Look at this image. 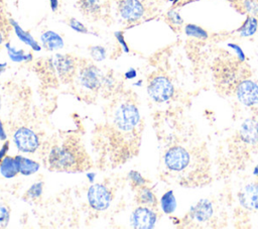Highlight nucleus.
<instances>
[{
    "label": "nucleus",
    "instance_id": "f3484780",
    "mask_svg": "<svg viewBox=\"0 0 258 229\" xmlns=\"http://www.w3.org/2000/svg\"><path fill=\"white\" fill-rule=\"evenodd\" d=\"M19 173L24 175V176H29L31 174H34L38 170L39 168V163L36 161H33L29 158L23 157L21 155L15 156Z\"/></svg>",
    "mask_w": 258,
    "mask_h": 229
},
{
    "label": "nucleus",
    "instance_id": "2f4dec72",
    "mask_svg": "<svg viewBox=\"0 0 258 229\" xmlns=\"http://www.w3.org/2000/svg\"><path fill=\"white\" fill-rule=\"evenodd\" d=\"M9 220V212L8 210L1 206L0 207V227H5Z\"/></svg>",
    "mask_w": 258,
    "mask_h": 229
},
{
    "label": "nucleus",
    "instance_id": "58836bf2",
    "mask_svg": "<svg viewBox=\"0 0 258 229\" xmlns=\"http://www.w3.org/2000/svg\"><path fill=\"white\" fill-rule=\"evenodd\" d=\"M5 67H6V64H0V74L4 71Z\"/></svg>",
    "mask_w": 258,
    "mask_h": 229
},
{
    "label": "nucleus",
    "instance_id": "f8f14e48",
    "mask_svg": "<svg viewBox=\"0 0 258 229\" xmlns=\"http://www.w3.org/2000/svg\"><path fill=\"white\" fill-rule=\"evenodd\" d=\"M240 205L250 211L258 210V183L246 185L238 194Z\"/></svg>",
    "mask_w": 258,
    "mask_h": 229
},
{
    "label": "nucleus",
    "instance_id": "2eb2a0df",
    "mask_svg": "<svg viewBox=\"0 0 258 229\" xmlns=\"http://www.w3.org/2000/svg\"><path fill=\"white\" fill-rule=\"evenodd\" d=\"M40 40L42 46L47 50H55L63 46V40L61 36L51 30L43 32L40 36Z\"/></svg>",
    "mask_w": 258,
    "mask_h": 229
},
{
    "label": "nucleus",
    "instance_id": "e433bc0d",
    "mask_svg": "<svg viewBox=\"0 0 258 229\" xmlns=\"http://www.w3.org/2000/svg\"><path fill=\"white\" fill-rule=\"evenodd\" d=\"M0 139H1V140L6 139V133H5V131H4L2 122H0Z\"/></svg>",
    "mask_w": 258,
    "mask_h": 229
},
{
    "label": "nucleus",
    "instance_id": "f704fd0d",
    "mask_svg": "<svg viewBox=\"0 0 258 229\" xmlns=\"http://www.w3.org/2000/svg\"><path fill=\"white\" fill-rule=\"evenodd\" d=\"M125 77H126L127 79H133V78H135V77H136V71H135L134 69H130L129 71H127V72L125 73Z\"/></svg>",
    "mask_w": 258,
    "mask_h": 229
},
{
    "label": "nucleus",
    "instance_id": "6e6552de",
    "mask_svg": "<svg viewBox=\"0 0 258 229\" xmlns=\"http://www.w3.org/2000/svg\"><path fill=\"white\" fill-rule=\"evenodd\" d=\"M156 218V213L152 209L147 207H138L132 213L131 223L135 228L150 229L154 227Z\"/></svg>",
    "mask_w": 258,
    "mask_h": 229
},
{
    "label": "nucleus",
    "instance_id": "423d86ee",
    "mask_svg": "<svg viewBox=\"0 0 258 229\" xmlns=\"http://www.w3.org/2000/svg\"><path fill=\"white\" fill-rule=\"evenodd\" d=\"M236 96L240 103L251 107L258 104V84L250 79H244L236 87Z\"/></svg>",
    "mask_w": 258,
    "mask_h": 229
},
{
    "label": "nucleus",
    "instance_id": "4c0bfd02",
    "mask_svg": "<svg viewBox=\"0 0 258 229\" xmlns=\"http://www.w3.org/2000/svg\"><path fill=\"white\" fill-rule=\"evenodd\" d=\"M253 175L256 176V177H258V164L254 167V169H253Z\"/></svg>",
    "mask_w": 258,
    "mask_h": 229
},
{
    "label": "nucleus",
    "instance_id": "9d476101",
    "mask_svg": "<svg viewBox=\"0 0 258 229\" xmlns=\"http://www.w3.org/2000/svg\"><path fill=\"white\" fill-rule=\"evenodd\" d=\"M214 215V207L208 199L200 200L195 206L189 209L188 217L196 223L208 222Z\"/></svg>",
    "mask_w": 258,
    "mask_h": 229
},
{
    "label": "nucleus",
    "instance_id": "f03ea898",
    "mask_svg": "<svg viewBox=\"0 0 258 229\" xmlns=\"http://www.w3.org/2000/svg\"><path fill=\"white\" fill-rule=\"evenodd\" d=\"M243 62L237 60H224L216 63L214 77L217 88L220 92L229 95L235 92L237 85L244 79H247L250 72L244 70Z\"/></svg>",
    "mask_w": 258,
    "mask_h": 229
},
{
    "label": "nucleus",
    "instance_id": "39448f33",
    "mask_svg": "<svg viewBox=\"0 0 258 229\" xmlns=\"http://www.w3.org/2000/svg\"><path fill=\"white\" fill-rule=\"evenodd\" d=\"M90 206L97 211H104L109 208L112 201V194L108 188L101 184H95L88 191Z\"/></svg>",
    "mask_w": 258,
    "mask_h": 229
},
{
    "label": "nucleus",
    "instance_id": "1a4fd4ad",
    "mask_svg": "<svg viewBox=\"0 0 258 229\" xmlns=\"http://www.w3.org/2000/svg\"><path fill=\"white\" fill-rule=\"evenodd\" d=\"M81 84L90 90H98L101 88L106 79L103 77L102 72L95 66H87L81 71L80 74Z\"/></svg>",
    "mask_w": 258,
    "mask_h": 229
},
{
    "label": "nucleus",
    "instance_id": "72a5a7b5",
    "mask_svg": "<svg viewBox=\"0 0 258 229\" xmlns=\"http://www.w3.org/2000/svg\"><path fill=\"white\" fill-rule=\"evenodd\" d=\"M8 146H9V143H8V142H5V144L2 146V148H1V150H0V162H1L2 159L4 158V155H5V153H6L7 150H8Z\"/></svg>",
    "mask_w": 258,
    "mask_h": 229
},
{
    "label": "nucleus",
    "instance_id": "aec40b11",
    "mask_svg": "<svg viewBox=\"0 0 258 229\" xmlns=\"http://www.w3.org/2000/svg\"><path fill=\"white\" fill-rule=\"evenodd\" d=\"M161 209L165 214H171L176 208V200L172 191H167L160 200Z\"/></svg>",
    "mask_w": 258,
    "mask_h": 229
},
{
    "label": "nucleus",
    "instance_id": "ea45409f",
    "mask_svg": "<svg viewBox=\"0 0 258 229\" xmlns=\"http://www.w3.org/2000/svg\"><path fill=\"white\" fill-rule=\"evenodd\" d=\"M170 2H172V3H176L178 0H169Z\"/></svg>",
    "mask_w": 258,
    "mask_h": 229
},
{
    "label": "nucleus",
    "instance_id": "7ed1b4c3",
    "mask_svg": "<svg viewBox=\"0 0 258 229\" xmlns=\"http://www.w3.org/2000/svg\"><path fill=\"white\" fill-rule=\"evenodd\" d=\"M140 124V115L137 107L132 103L120 104L113 118L114 127L124 133H132Z\"/></svg>",
    "mask_w": 258,
    "mask_h": 229
},
{
    "label": "nucleus",
    "instance_id": "5701e85b",
    "mask_svg": "<svg viewBox=\"0 0 258 229\" xmlns=\"http://www.w3.org/2000/svg\"><path fill=\"white\" fill-rule=\"evenodd\" d=\"M184 32L186 35L190 36V37H195L198 39H207L209 37L208 32L201 26L192 24V23H188L185 25L184 27Z\"/></svg>",
    "mask_w": 258,
    "mask_h": 229
},
{
    "label": "nucleus",
    "instance_id": "dca6fc26",
    "mask_svg": "<svg viewBox=\"0 0 258 229\" xmlns=\"http://www.w3.org/2000/svg\"><path fill=\"white\" fill-rule=\"evenodd\" d=\"M0 173L4 178L7 179L15 177L19 173L15 157L13 158L11 156H5L0 163Z\"/></svg>",
    "mask_w": 258,
    "mask_h": 229
},
{
    "label": "nucleus",
    "instance_id": "473e14b6",
    "mask_svg": "<svg viewBox=\"0 0 258 229\" xmlns=\"http://www.w3.org/2000/svg\"><path fill=\"white\" fill-rule=\"evenodd\" d=\"M115 36H116L117 40L119 41V43L122 45L124 51L128 52V51H129V48H128V45H127V43H126V41H125V38H124L123 33H122L121 31H117V32H115Z\"/></svg>",
    "mask_w": 258,
    "mask_h": 229
},
{
    "label": "nucleus",
    "instance_id": "cd10ccee",
    "mask_svg": "<svg viewBox=\"0 0 258 229\" xmlns=\"http://www.w3.org/2000/svg\"><path fill=\"white\" fill-rule=\"evenodd\" d=\"M167 19L169 20V22L173 25H181L183 23V19L181 18V16L179 15V13L175 10H169L167 12Z\"/></svg>",
    "mask_w": 258,
    "mask_h": 229
},
{
    "label": "nucleus",
    "instance_id": "a878e982",
    "mask_svg": "<svg viewBox=\"0 0 258 229\" xmlns=\"http://www.w3.org/2000/svg\"><path fill=\"white\" fill-rule=\"evenodd\" d=\"M91 55L97 62L103 61L106 58V49L100 45L93 46L91 47Z\"/></svg>",
    "mask_w": 258,
    "mask_h": 229
},
{
    "label": "nucleus",
    "instance_id": "7c9ffc66",
    "mask_svg": "<svg viewBox=\"0 0 258 229\" xmlns=\"http://www.w3.org/2000/svg\"><path fill=\"white\" fill-rule=\"evenodd\" d=\"M228 46L231 47V48L234 50V52H235L237 59H238L240 62H243V63L245 62V53H244L243 49H242L238 44H236V43H228Z\"/></svg>",
    "mask_w": 258,
    "mask_h": 229
},
{
    "label": "nucleus",
    "instance_id": "4468645a",
    "mask_svg": "<svg viewBox=\"0 0 258 229\" xmlns=\"http://www.w3.org/2000/svg\"><path fill=\"white\" fill-rule=\"evenodd\" d=\"M239 136L242 142L249 145H255L258 143V120L248 118L241 124L239 130Z\"/></svg>",
    "mask_w": 258,
    "mask_h": 229
},
{
    "label": "nucleus",
    "instance_id": "4be33fe9",
    "mask_svg": "<svg viewBox=\"0 0 258 229\" xmlns=\"http://www.w3.org/2000/svg\"><path fill=\"white\" fill-rule=\"evenodd\" d=\"M6 48H7V52L10 60L15 63L27 62L32 60V55L30 53H25L22 49H16L13 46H11L9 43H6Z\"/></svg>",
    "mask_w": 258,
    "mask_h": 229
},
{
    "label": "nucleus",
    "instance_id": "20e7f679",
    "mask_svg": "<svg viewBox=\"0 0 258 229\" xmlns=\"http://www.w3.org/2000/svg\"><path fill=\"white\" fill-rule=\"evenodd\" d=\"M147 92L153 101L162 103L172 97L174 88L168 78L164 76H156L149 81Z\"/></svg>",
    "mask_w": 258,
    "mask_h": 229
},
{
    "label": "nucleus",
    "instance_id": "a211bd4d",
    "mask_svg": "<svg viewBox=\"0 0 258 229\" xmlns=\"http://www.w3.org/2000/svg\"><path fill=\"white\" fill-rule=\"evenodd\" d=\"M10 22H11V24H12L13 27H14V31H15L16 35L18 36V38H19L21 41H23L25 44L29 45V46H30L32 49H34V50L39 51V50L41 49V47H40V45L38 44V42L30 35V33L24 31V30L18 25V23H17L16 21H14V20L11 19Z\"/></svg>",
    "mask_w": 258,
    "mask_h": 229
},
{
    "label": "nucleus",
    "instance_id": "ddd939ff",
    "mask_svg": "<svg viewBox=\"0 0 258 229\" xmlns=\"http://www.w3.org/2000/svg\"><path fill=\"white\" fill-rule=\"evenodd\" d=\"M51 67L62 81L71 79L75 72V63L69 55L56 54L51 59Z\"/></svg>",
    "mask_w": 258,
    "mask_h": 229
},
{
    "label": "nucleus",
    "instance_id": "0eeeda50",
    "mask_svg": "<svg viewBox=\"0 0 258 229\" xmlns=\"http://www.w3.org/2000/svg\"><path fill=\"white\" fill-rule=\"evenodd\" d=\"M14 142L23 152H34L39 145L37 135L27 127H20L15 131Z\"/></svg>",
    "mask_w": 258,
    "mask_h": 229
},
{
    "label": "nucleus",
    "instance_id": "f257e3e1",
    "mask_svg": "<svg viewBox=\"0 0 258 229\" xmlns=\"http://www.w3.org/2000/svg\"><path fill=\"white\" fill-rule=\"evenodd\" d=\"M86 150L76 141H66L60 146H54L48 156L49 166L61 171H81L87 167Z\"/></svg>",
    "mask_w": 258,
    "mask_h": 229
},
{
    "label": "nucleus",
    "instance_id": "79ce46f5",
    "mask_svg": "<svg viewBox=\"0 0 258 229\" xmlns=\"http://www.w3.org/2000/svg\"><path fill=\"white\" fill-rule=\"evenodd\" d=\"M228 1H232V2H234V1H237V0H228Z\"/></svg>",
    "mask_w": 258,
    "mask_h": 229
},
{
    "label": "nucleus",
    "instance_id": "c756f323",
    "mask_svg": "<svg viewBox=\"0 0 258 229\" xmlns=\"http://www.w3.org/2000/svg\"><path fill=\"white\" fill-rule=\"evenodd\" d=\"M70 26L74 30H76L78 32H81V33H88L89 32L88 29L85 27V25L82 22H80L79 20H77L76 18H72L70 20Z\"/></svg>",
    "mask_w": 258,
    "mask_h": 229
},
{
    "label": "nucleus",
    "instance_id": "6ab92c4d",
    "mask_svg": "<svg viewBox=\"0 0 258 229\" xmlns=\"http://www.w3.org/2000/svg\"><path fill=\"white\" fill-rule=\"evenodd\" d=\"M258 29V18L253 15H248L244 23L241 27L237 30L240 36L242 37H249L255 34Z\"/></svg>",
    "mask_w": 258,
    "mask_h": 229
},
{
    "label": "nucleus",
    "instance_id": "bb28decb",
    "mask_svg": "<svg viewBox=\"0 0 258 229\" xmlns=\"http://www.w3.org/2000/svg\"><path fill=\"white\" fill-rule=\"evenodd\" d=\"M41 192H42V183L40 182L32 185L30 189L27 191L26 196H28L31 199H36L41 195Z\"/></svg>",
    "mask_w": 258,
    "mask_h": 229
},
{
    "label": "nucleus",
    "instance_id": "b1692460",
    "mask_svg": "<svg viewBox=\"0 0 258 229\" xmlns=\"http://www.w3.org/2000/svg\"><path fill=\"white\" fill-rule=\"evenodd\" d=\"M80 8L86 14H95L100 10L98 0H80Z\"/></svg>",
    "mask_w": 258,
    "mask_h": 229
},
{
    "label": "nucleus",
    "instance_id": "393cba45",
    "mask_svg": "<svg viewBox=\"0 0 258 229\" xmlns=\"http://www.w3.org/2000/svg\"><path fill=\"white\" fill-rule=\"evenodd\" d=\"M242 7L247 13H249V15L258 16V1L257 0H243Z\"/></svg>",
    "mask_w": 258,
    "mask_h": 229
},
{
    "label": "nucleus",
    "instance_id": "a19ab883",
    "mask_svg": "<svg viewBox=\"0 0 258 229\" xmlns=\"http://www.w3.org/2000/svg\"><path fill=\"white\" fill-rule=\"evenodd\" d=\"M2 39H3V38H2V34L0 33V44H1V42H2Z\"/></svg>",
    "mask_w": 258,
    "mask_h": 229
},
{
    "label": "nucleus",
    "instance_id": "9b49d317",
    "mask_svg": "<svg viewBox=\"0 0 258 229\" xmlns=\"http://www.w3.org/2000/svg\"><path fill=\"white\" fill-rule=\"evenodd\" d=\"M119 12L124 20L134 22L143 16L144 7L138 0H122L119 4Z\"/></svg>",
    "mask_w": 258,
    "mask_h": 229
},
{
    "label": "nucleus",
    "instance_id": "c9c22d12",
    "mask_svg": "<svg viewBox=\"0 0 258 229\" xmlns=\"http://www.w3.org/2000/svg\"><path fill=\"white\" fill-rule=\"evenodd\" d=\"M50 3V8L52 11H55L58 7V1L57 0H49Z\"/></svg>",
    "mask_w": 258,
    "mask_h": 229
},
{
    "label": "nucleus",
    "instance_id": "c85d7f7f",
    "mask_svg": "<svg viewBox=\"0 0 258 229\" xmlns=\"http://www.w3.org/2000/svg\"><path fill=\"white\" fill-rule=\"evenodd\" d=\"M128 176H129V179L131 180V182H132L135 186L142 187V186H144L145 183H146L145 179H144L138 171H136V170H131Z\"/></svg>",
    "mask_w": 258,
    "mask_h": 229
},
{
    "label": "nucleus",
    "instance_id": "412c9836",
    "mask_svg": "<svg viewBox=\"0 0 258 229\" xmlns=\"http://www.w3.org/2000/svg\"><path fill=\"white\" fill-rule=\"evenodd\" d=\"M137 202L143 205L148 206H155L156 205V198L151 190L147 187H141L137 194Z\"/></svg>",
    "mask_w": 258,
    "mask_h": 229
}]
</instances>
